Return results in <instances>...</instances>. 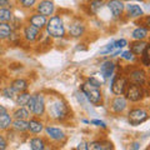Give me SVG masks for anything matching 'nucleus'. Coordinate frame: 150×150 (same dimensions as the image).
<instances>
[{
	"mask_svg": "<svg viewBox=\"0 0 150 150\" xmlns=\"http://www.w3.org/2000/svg\"><path fill=\"white\" fill-rule=\"evenodd\" d=\"M36 13L46 18H50L55 13V4L53 0H40L36 5Z\"/></svg>",
	"mask_w": 150,
	"mask_h": 150,
	"instance_id": "nucleus-7",
	"label": "nucleus"
},
{
	"mask_svg": "<svg viewBox=\"0 0 150 150\" xmlns=\"http://www.w3.org/2000/svg\"><path fill=\"white\" fill-rule=\"evenodd\" d=\"M74 150H76V149H74Z\"/></svg>",
	"mask_w": 150,
	"mask_h": 150,
	"instance_id": "nucleus-46",
	"label": "nucleus"
},
{
	"mask_svg": "<svg viewBox=\"0 0 150 150\" xmlns=\"http://www.w3.org/2000/svg\"><path fill=\"white\" fill-rule=\"evenodd\" d=\"M139 146H140V144H139V143H134L130 150H138V149H139Z\"/></svg>",
	"mask_w": 150,
	"mask_h": 150,
	"instance_id": "nucleus-42",
	"label": "nucleus"
},
{
	"mask_svg": "<svg viewBox=\"0 0 150 150\" xmlns=\"http://www.w3.org/2000/svg\"><path fill=\"white\" fill-rule=\"evenodd\" d=\"M46 33L51 36L55 38V39H63L65 36V25L63 19L59 15H53L48 19L45 25Z\"/></svg>",
	"mask_w": 150,
	"mask_h": 150,
	"instance_id": "nucleus-1",
	"label": "nucleus"
},
{
	"mask_svg": "<svg viewBox=\"0 0 150 150\" xmlns=\"http://www.w3.org/2000/svg\"><path fill=\"white\" fill-rule=\"evenodd\" d=\"M124 11H126V15L130 19H137V18L144 16L143 9L140 8V5H138V4H129V5L125 6Z\"/></svg>",
	"mask_w": 150,
	"mask_h": 150,
	"instance_id": "nucleus-15",
	"label": "nucleus"
},
{
	"mask_svg": "<svg viewBox=\"0 0 150 150\" xmlns=\"http://www.w3.org/2000/svg\"><path fill=\"white\" fill-rule=\"evenodd\" d=\"M29 99H30V94L28 93V91L19 93V95L15 96V103H16L19 106H26Z\"/></svg>",
	"mask_w": 150,
	"mask_h": 150,
	"instance_id": "nucleus-27",
	"label": "nucleus"
},
{
	"mask_svg": "<svg viewBox=\"0 0 150 150\" xmlns=\"http://www.w3.org/2000/svg\"><path fill=\"white\" fill-rule=\"evenodd\" d=\"M45 131L54 140H63L65 138V134L63 133V130H60L59 128H55V126H46Z\"/></svg>",
	"mask_w": 150,
	"mask_h": 150,
	"instance_id": "nucleus-19",
	"label": "nucleus"
},
{
	"mask_svg": "<svg viewBox=\"0 0 150 150\" xmlns=\"http://www.w3.org/2000/svg\"><path fill=\"white\" fill-rule=\"evenodd\" d=\"M120 56L123 59H125V60H133L134 59V54L131 53L130 50H126V51H123V53L120 54Z\"/></svg>",
	"mask_w": 150,
	"mask_h": 150,
	"instance_id": "nucleus-37",
	"label": "nucleus"
},
{
	"mask_svg": "<svg viewBox=\"0 0 150 150\" xmlns=\"http://www.w3.org/2000/svg\"><path fill=\"white\" fill-rule=\"evenodd\" d=\"M114 76V75H112ZM126 86H128V80L123 76H114L112 78V81H111V93L115 94L116 96L119 95H123Z\"/></svg>",
	"mask_w": 150,
	"mask_h": 150,
	"instance_id": "nucleus-9",
	"label": "nucleus"
},
{
	"mask_svg": "<svg viewBox=\"0 0 150 150\" xmlns=\"http://www.w3.org/2000/svg\"><path fill=\"white\" fill-rule=\"evenodd\" d=\"M85 31V24L81 19L75 18L69 24V35L73 38H80Z\"/></svg>",
	"mask_w": 150,
	"mask_h": 150,
	"instance_id": "nucleus-8",
	"label": "nucleus"
},
{
	"mask_svg": "<svg viewBox=\"0 0 150 150\" xmlns=\"http://www.w3.org/2000/svg\"><path fill=\"white\" fill-rule=\"evenodd\" d=\"M114 70H115V64L108 60V62H104L100 67V71L103 74L104 79H110L112 75H114Z\"/></svg>",
	"mask_w": 150,
	"mask_h": 150,
	"instance_id": "nucleus-17",
	"label": "nucleus"
},
{
	"mask_svg": "<svg viewBox=\"0 0 150 150\" xmlns=\"http://www.w3.org/2000/svg\"><path fill=\"white\" fill-rule=\"evenodd\" d=\"M13 118L19 119V120H28L30 118V111L26 109L25 106H19L16 110H14L13 112Z\"/></svg>",
	"mask_w": 150,
	"mask_h": 150,
	"instance_id": "nucleus-21",
	"label": "nucleus"
},
{
	"mask_svg": "<svg viewBox=\"0 0 150 150\" xmlns=\"http://www.w3.org/2000/svg\"><path fill=\"white\" fill-rule=\"evenodd\" d=\"M125 99L126 100H130L133 103H137L140 101L144 98V90H143V86L137 85V84H128V86L125 89Z\"/></svg>",
	"mask_w": 150,
	"mask_h": 150,
	"instance_id": "nucleus-5",
	"label": "nucleus"
},
{
	"mask_svg": "<svg viewBox=\"0 0 150 150\" xmlns=\"http://www.w3.org/2000/svg\"><path fill=\"white\" fill-rule=\"evenodd\" d=\"M46 21H48V18L44 16V15H40L39 13H35L29 18V24L33 25L36 29H39L40 31L44 29L45 25H46Z\"/></svg>",
	"mask_w": 150,
	"mask_h": 150,
	"instance_id": "nucleus-13",
	"label": "nucleus"
},
{
	"mask_svg": "<svg viewBox=\"0 0 150 150\" xmlns=\"http://www.w3.org/2000/svg\"><path fill=\"white\" fill-rule=\"evenodd\" d=\"M114 49H123L124 46L128 45V40L126 39H119V40H116L114 41Z\"/></svg>",
	"mask_w": 150,
	"mask_h": 150,
	"instance_id": "nucleus-34",
	"label": "nucleus"
},
{
	"mask_svg": "<svg viewBox=\"0 0 150 150\" xmlns=\"http://www.w3.org/2000/svg\"><path fill=\"white\" fill-rule=\"evenodd\" d=\"M36 1L38 0H19V4L24 9H31L36 4Z\"/></svg>",
	"mask_w": 150,
	"mask_h": 150,
	"instance_id": "nucleus-32",
	"label": "nucleus"
},
{
	"mask_svg": "<svg viewBox=\"0 0 150 150\" xmlns=\"http://www.w3.org/2000/svg\"><path fill=\"white\" fill-rule=\"evenodd\" d=\"M6 149V140L4 139L3 135H0V150H5Z\"/></svg>",
	"mask_w": 150,
	"mask_h": 150,
	"instance_id": "nucleus-39",
	"label": "nucleus"
},
{
	"mask_svg": "<svg viewBox=\"0 0 150 150\" xmlns=\"http://www.w3.org/2000/svg\"><path fill=\"white\" fill-rule=\"evenodd\" d=\"M13 123V116L9 112H3L0 114V130H6L11 126Z\"/></svg>",
	"mask_w": 150,
	"mask_h": 150,
	"instance_id": "nucleus-23",
	"label": "nucleus"
},
{
	"mask_svg": "<svg viewBox=\"0 0 150 150\" xmlns=\"http://www.w3.org/2000/svg\"><path fill=\"white\" fill-rule=\"evenodd\" d=\"M28 123H29V130L31 131V133L39 134V133H41V131L44 130V124L41 123L39 119L33 118V119H30L29 121H28Z\"/></svg>",
	"mask_w": 150,
	"mask_h": 150,
	"instance_id": "nucleus-24",
	"label": "nucleus"
},
{
	"mask_svg": "<svg viewBox=\"0 0 150 150\" xmlns=\"http://www.w3.org/2000/svg\"><path fill=\"white\" fill-rule=\"evenodd\" d=\"M30 148L31 150H44L45 143L41 138H33L30 139Z\"/></svg>",
	"mask_w": 150,
	"mask_h": 150,
	"instance_id": "nucleus-28",
	"label": "nucleus"
},
{
	"mask_svg": "<svg viewBox=\"0 0 150 150\" xmlns=\"http://www.w3.org/2000/svg\"><path fill=\"white\" fill-rule=\"evenodd\" d=\"M26 109L30 111V114L35 116H41L45 112V98L43 94L38 93L34 95H30V99L26 104Z\"/></svg>",
	"mask_w": 150,
	"mask_h": 150,
	"instance_id": "nucleus-3",
	"label": "nucleus"
},
{
	"mask_svg": "<svg viewBox=\"0 0 150 150\" xmlns=\"http://www.w3.org/2000/svg\"><path fill=\"white\" fill-rule=\"evenodd\" d=\"M91 124H95L96 126H101V128H106V125L104 121H101V120H96V119H94L91 120Z\"/></svg>",
	"mask_w": 150,
	"mask_h": 150,
	"instance_id": "nucleus-40",
	"label": "nucleus"
},
{
	"mask_svg": "<svg viewBox=\"0 0 150 150\" xmlns=\"http://www.w3.org/2000/svg\"><path fill=\"white\" fill-rule=\"evenodd\" d=\"M0 54H1V49H0Z\"/></svg>",
	"mask_w": 150,
	"mask_h": 150,
	"instance_id": "nucleus-44",
	"label": "nucleus"
},
{
	"mask_svg": "<svg viewBox=\"0 0 150 150\" xmlns=\"http://www.w3.org/2000/svg\"><path fill=\"white\" fill-rule=\"evenodd\" d=\"M76 150H88V145H86V143H80L78 145V148H76Z\"/></svg>",
	"mask_w": 150,
	"mask_h": 150,
	"instance_id": "nucleus-41",
	"label": "nucleus"
},
{
	"mask_svg": "<svg viewBox=\"0 0 150 150\" xmlns=\"http://www.w3.org/2000/svg\"><path fill=\"white\" fill-rule=\"evenodd\" d=\"M11 126L15 130H18V131H26V130H29V123H28V120L15 119V120H13Z\"/></svg>",
	"mask_w": 150,
	"mask_h": 150,
	"instance_id": "nucleus-26",
	"label": "nucleus"
},
{
	"mask_svg": "<svg viewBox=\"0 0 150 150\" xmlns=\"http://www.w3.org/2000/svg\"><path fill=\"white\" fill-rule=\"evenodd\" d=\"M112 50H116V49H114V44L110 43V44H108L106 46H104V48L100 49V54H110Z\"/></svg>",
	"mask_w": 150,
	"mask_h": 150,
	"instance_id": "nucleus-36",
	"label": "nucleus"
},
{
	"mask_svg": "<svg viewBox=\"0 0 150 150\" xmlns=\"http://www.w3.org/2000/svg\"><path fill=\"white\" fill-rule=\"evenodd\" d=\"M138 1H142V0H138Z\"/></svg>",
	"mask_w": 150,
	"mask_h": 150,
	"instance_id": "nucleus-45",
	"label": "nucleus"
},
{
	"mask_svg": "<svg viewBox=\"0 0 150 150\" xmlns=\"http://www.w3.org/2000/svg\"><path fill=\"white\" fill-rule=\"evenodd\" d=\"M10 88H11L16 94H19V93L26 91L28 88H29V84H28V81L25 80V79H15V80L11 81Z\"/></svg>",
	"mask_w": 150,
	"mask_h": 150,
	"instance_id": "nucleus-18",
	"label": "nucleus"
},
{
	"mask_svg": "<svg viewBox=\"0 0 150 150\" xmlns=\"http://www.w3.org/2000/svg\"><path fill=\"white\" fill-rule=\"evenodd\" d=\"M126 106H128V100L121 95L116 96L115 99H112V101H111V110H112V112H115V114H121V112L126 109Z\"/></svg>",
	"mask_w": 150,
	"mask_h": 150,
	"instance_id": "nucleus-12",
	"label": "nucleus"
},
{
	"mask_svg": "<svg viewBox=\"0 0 150 150\" xmlns=\"http://www.w3.org/2000/svg\"><path fill=\"white\" fill-rule=\"evenodd\" d=\"M23 35H24V39L29 43H33V41H36L40 38V30L34 28L33 25L28 24L24 26V31H23Z\"/></svg>",
	"mask_w": 150,
	"mask_h": 150,
	"instance_id": "nucleus-11",
	"label": "nucleus"
},
{
	"mask_svg": "<svg viewBox=\"0 0 150 150\" xmlns=\"http://www.w3.org/2000/svg\"><path fill=\"white\" fill-rule=\"evenodd\" d=\"M6 108L5 106H3V105H0V114H3V112H6Z\"/></svg>",
	"mask_w": 150,
	"mask_h": 150,
	"instance_id": "nucleus-43",
	"label": "nucleus"
},
{
	"mask_svg": "<svg viewBox=\"0 0 150 150\" xmlns=\"http://www.w3.org/2000/svg\"><path fill=\"white\" fill-rule=\"evenodd\" d=\"M13 18L14 16L10 8H0V23H10Z\"/></svg>",
	"mask_w": 150,
	"mask_h": 150,
	"instance_id": "nucleus-25",
	"label": "nucleus"
},
{
	"mask_svg": "<svg viewBox=\"0 0 150 150\" xmlns=\"http://www.w3.org/2000/svg\"><path fill=\"white\" fill-rule=\"evenodd\" d=\"M104 0H90V3H89V8H90V11L93 14H96L98 11L100 10L104 5Z\"/></svg>",
	"mask_w": 150,
	"mask_h": 150,
	"instance_id": "nucleus-29",
	"label": "nucleus"
},
{
	"mask_svg": "<svg viewBox=\"0 0 150 150\" xmlns=\"http://www.w3.org/2000/svg\"><path fill=\"white\" fill-rule=\"evenodd\" d=\"M13 34V29L9 23H0V40L10 39Z\"/></svg>",
	"mask_w": 150,
	"mask_h": 150,
	"instance_id": "nucleus-22",
	"label": "nucleus"
},
{
	"mask_svg": "<svg viewBox=\"0 0 150 150\" xmlns=\"http://www.w3.org/2000/svg\"><path fill=\"white\" fill-rule=\"evenodd\" d=\"M86 145H88V150H104V143L101 142H91Z\"/></svg>",
	"mask_w": 150,
	"mask_h": 150,
	"instance_id": "nucleus-30",
	"label": "nucleus"
},
{
	"mask_svg": "<svg viewBox=\"0 0 150 150\" xmlns=\"http://www.w3.org/2000/svg\"><path fill=\"white\" fill-rule=\"evenodd\" d=\"M130 80L133 84H137V85L143 86L144 84L146 83V73H145L143 69L134 70V71L130 73Z\"/></svg>",
	"mask_w": 150,
	"mask_h": 150,
	"instance_id": "nucleus-14",
	"label": "nucleus"
},
{
	"mask_svg": "<svg viewBox=\"0 0 150 150\" xmlns=\"http://www.w3.org/2000/svg\"><path fill=\"white\" fill-rule=\"evenodd\" d=\"M148 34H149V29L144 26H138L131 33V38L134 40H145L148 38Z\"/></svg>",
	"mask_w": 150,
	"mask_h": 150,
	"instance_id": "nucleus-20",
	"label": "nucleus"
},
{
	"mask_svg": "<svg viewBox=\"0 0 150 150\" xmlns=\"http://www.w3.org/2000/svg\"><path fill=\"white\" fill-rule=\"evenodd\" d=\"M106 5L114 18H119L120 15H123L125 10V4L121 0H108Z\"/></svg>",
	"mask_w": 150,
	"mask_h": 150,
	"instance_id": "nucleus-10",
	"label": "nucleus"
},
{
	"mask_svg": "<svg viewBox=\"0 0 150 150\" xmlns=\"http://www.w3.org/2000/svg\"><path fill=\"white\" fill-rule=\"evenodd\" d=\"M140 56H142V63H143L144 67H149V65H150V60H149V46L143 51V54L140 55Z\"/></svg>",
	"mask_w": 150,
	"mask_h": 150,
	"instance_id": "nucleus-33",
	"label": "nucleus"
},
{
	"mask_svg": "<svg viewBox=\"0 0 150 150\" xmlns=\"http://www.w3.org/2000/svg\"><path fill=\"white\" fill-rule=\"evenodd\" d=\"M3 95L8 98V99H15V96H16V93L13 90V89L10 86H8V88H4L3 89Z\"/></svg>",
	"mask_w": 150,
	"mask_h": 150,
	"instance_id": "nucleus-31",
	"label": "nucleus"
},
{
	"mask_svg": "<svg viewBox=\"0 0 150 150\" xmlns=\"http://www.w3.org/2000/svg\"><path fill=\"white\" fill-rule=\"evenodd\" d=\"M86 83H88L90 86L98 88V89H100V88H101V83H100L99 80H98V79H95V78H89Z\"/></svg>",
	"mask_w": 150,
	"mask_h": 150,
	"instance_id": "nucleus-35",
	"label": "nucleus"
},
{
	"mask_svg": "<svg viewBox=\"0 0 150 150\" xmlns=\"http://www.w3.org/2000/svg\"><path fill=\"white\" fill-rule=\"evenodd\" d=\"M11 0H0V8H10Z\"/></svg>",
	"mask_w": 150,
	"mask_h": 150,
	"instance_id": "nucleus-38",
	"label": "nucleus"
},
{
	"mask_svg": "<svg viewBox=\"0 0 150 150\" xmlns=\"http://www.w3.org/2000/svg\"><path fill=\"white\" fill-rule=\"evenodd\" d=\"M80 90L84 95L86 96V99L89 100V103H91L93 105H100L101 101H103V94H101V90L98 88H94V86H90L88 83H84L83 85L80 86Z\"/></svg>",
	"mask_w": 150,
	"mask_h": 150,
	"instance_id": "nucleus-4",
	"label": "nucleus"
},
{
	"mask_svg": "<svg viewBox=\"0 0 150 150\" xmlns=\"http://www.w3.org/2000/svg\"><path fill=\"white\" fill-rule=\"evenodd\" d=\"M149 46V44L145 40H134L130 43V51L134 55H142L143 51Z\"/></svg>",
	"mask_w": 150,
	"mask_h": 150,
	"instance_id": "nucleus-16",
	"label": "nucleus"
},
{
	"mask_svg": "<svg viewBox=\"0 0 150 150\" xmlns=\"http://www.w3.org/2000/svg\"><path fill=\"white\" fill-rule=\"evenodd\" d=\"M49 116L54 120H64L69 114V108L67 105V103L62 99H56L54 101H51V104L48 108Z\"/></svg>",
	"mask_w": 150,
	"mask_h": 150,
	"instance_id": "nucleus-2",
	"label": "nucleus"
},
{
	"mask_svg": "<svg viewBox=\"0 0 150 150\" xmlns=\"http://www.w3.org/2000/svg\"><path fill=\"white\" fill-rule=\"evenodd\" d=\"M148 119H149V114H148V111L144 109H131L128 112V120H129L130 125H133V126L143 124L144 121H146Z\"/></svg>",
	"mask_w": 150,
	"mask_h": 150,
	"instance_id": "nucleus-6",
	"label": "nucleus"
}]
</instances>
